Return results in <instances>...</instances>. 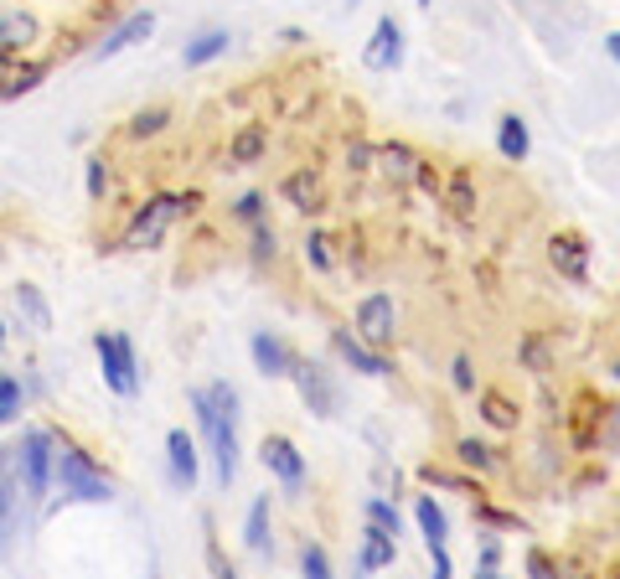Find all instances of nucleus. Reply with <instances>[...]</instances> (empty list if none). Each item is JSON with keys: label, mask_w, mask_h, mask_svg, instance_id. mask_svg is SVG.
Wrapping results in <instances>:
<instances>
[{"label": "nucleus", "mask_w": 620, "mask_h": 579, "mask_svg": "<svg viewBox=\"0 0 620 579\" xmlns=\"http://www.w3.org/2000/svg\"><path fill=\"white\" fill-rule=\"evenodd\" d=\"M192 409L202 435L212 440V461H217V481L233 486L238 476V393L228 378H217L212 388H192Z\"/></svg>", "instance_id": "obj_1"}, {"label": "nucleus", "mask_w": 620, "mask_h": 579, "mask_svg": "<svg viewBox=\"0 0 620 579\" xmlns=\"http://www.w3.org/2000/svg\"><path fill=\"white\" fill-rule=\"evenodd\" d=\"M52 476H57V486H62V497H68V502H109L114 497V481L68 440H62L57 455H52Z\"/></svg>", "instance_id": "obj_2"}, {"label": "nucleus", "mask_w": 620, "mask_h": 579, "mask_svg": "<svg viewBox=\"0 0 620 579\" xmlns=\"http://www.w3.org/2000/svg\"><path fill=\"white\" fill-rule=\"evenodd\" d=\"M93 352H99L104 383L119 393V399H135L140 393V368H135V342L124 331H93Z\"/></svg>", "instance_id": "obj_3"}, {"label": "nucleus", "mask_w": 620, "mask_h": 579, "mask_svg": "<svg viewBox=\"0 0 620 579\" xmlns=\"http://www.w3.org/2000/svg\"><path fill=\"white\" fill-rule=\"evenodd\" d=\"M52 455H57V435L52 430H26L16 461H21V486H26L31 502H42L47 486H52Z\"/></svg>", "instance_id": "obj_4"}, {"label": "nucleus", "mask_w": 620, "mask_h": 579, "mask_svg": "<svg viewBox=\"0 0 620 579\" xmlns=\"http://www.w3.org/2000/svg\"><path fill=\"white\" fill-rule=\"evenodd\" d=\"M197 197H150L135 218H130V228H124V249H155V243L166 238V228H171V218L181 207H192Z\"/></svg>", "instance_id": "obj_5"}, {"label": "nucleus", "mask_w": 620, "mask_h": 579, "mask_svg": "<svg viewBox=\"0 0 620 579\" xmlns=\"http://www.w3.org/2000/svg\"><path fill=\"white\" fill-rule=\"evenodd\" d=\"M285 378H295L305 409L316 414V419H331V414H336V383L326 378L321 362H290V373H285Z\"/></svg>", "instance_id": "obj_6"}, {"label": "nucleus", "mask_w": 620, "mask_h": 579, "mask_svg": "<svg viewBox=\"0 0 620 579\" xmlns=\"http://www.w3.org/2000/svg\"><path fill=\"white\" fill-rule=\"evenodd\" d=\"M398 337V306L393 295H367L357 306V342H372V347H388Z\"/></svg>", "instance_id": "obj_7"}, {"label": "nucleus", "mask_w": 620, "mask_h": 579, "mask_svg": "<svg viewBox=\"0 0 620 579\" xmlns=\"http://www.w3.org/2000/svg\"><path fill=\"white\" fill-rule=\"evenodd\" d=\"M259 461L285 481V486H300L305 481V455L295 450V440L290 435H264L259 440Z\"/></svg>", "instance_id": "obj_8"}, {"label": "nucleus", "mask_w": 620, "mask_h": 579, "mask_svg": "<svg viewBox=\"0 0 620 579\" xmlns=\"http://www.w3.org/2000/svg\"><path fill=\"white\" fill-rule=\"evenodd\" d=\"M367 68L372 73H388V68H398L403 63V26L393 21V16H383L378 26H372V37H367Z\"/></svg>", "instance_id": "obj_9"}, {"label": "nucleus", "mask_w": 620, "mask_h": 579, "mask_svg": "<svg viewBox=\"0 0 620 579\" xmlns=\"http://www.w3.org/2000/svg\"><path fill=\"white\" fill-rule=\"evenodd\" d=\"M548 259H553V269H558V274H569V280H584V274H589V238H584V233H574V228L553 233Z\"/></svg>", "instance_id": "obj_10"}, {"label": "nucleus", "mask_w": 620, "mask_h": 579, "mask_svg": "<svg viewBox=\"0 0 620 579\" xmlns=\"http://www.w3.org/2000/svg\"><path fill=\"white\" fill-rule=\"evenodd\" d=\"M42 37V26H37V16L31 11H0V57H11V52H21V47H31Z\"/></svg>", "instance_id": "obj_11"}, {"label": "nucleus", "mask_w": 620, "mask_h": 579, "mask_svg": "<svg viewBox=\"0 0 620 579\" xmlns=\"http://www.w3.org/2000/svg\"><path fill=\"white\" fill-rule=\"evenodd\" d=\"M155 32V16L150 11H135V16H124L119 26H114V32L99 42V57H119V52H130L135 42H145Z\"/></svg>", "instance_id": "obj_12"}, {"label": "nucleus", "mask_w": 620, "mask_h": 579, "mask_svg": "<svg viewBox=\"0 0 620 579\" xmlns=\"http://www.w3.org/2000/svg\"><path fill=\"white\" fill-rule=\"evenodd\" d=\"M367 166H378L388 181H398V187H403V181H414L419 176V156H414V150L409 145H378V150H372V161Z\"/></svg>", "instance_id": "obj_13"}, {"label": "nucleus", "mask_w": 620, "mask_h": 579, "mask_svg": "<svg viewBox=\"0 0 620 579\" xmlns=\"http://www.w3.org/2000/svg\"><path fill=\"white\" fill-rule=\"evenodd\" d=\"M248 352H254V368L264 373V378H285L290 373V347L279 342V337H269V331H254V342H248Z\"/></svg>", "instance_id": "obj_14"}, {"label": "nucleus", "mask_w": 620, "mask_h": 579, "mask_svg": "<svg viewBox=\"0 0 620 579\" xmlns=\"http://www.w3.org/2000/svg\"><path fill=\"white\" fill-rule=\"evenodd\" d=\"M166 455H171L176 486H186V492H192V486H197V440L186 435V430H171V435H166Z\"/></svg>", "instance_id": "obj_15"}, {"label": "nucleus", "mask_w": 620, "mask_h": 579, "mask_svg": "<svg viewBox=\"0 0 620 579\" xmlns=\"http://www.w3.org/2000/svg\"><path fill=\"white\" fill-rule=\"evenodd\" d=\"M331 342H336V352L347 357L357 373H367V378H388V357H378L367 342H357L352 331H331Z\"/></svg>", "instance_id": "obj_16"}, {"label": "nucleus", "mask_w": 620, "mask_h": 579, "mask_svg": "<svg viewBox=\"0 0 620 579\" xmlns=\"http://www.w3.org/2000/svg\"><path fill=\"white\" fill-rule=\"evenodd\" d=\"M393 559H398V538H388V533H378V528H367V533H362L357 569H362V574H378V569H393Z\"/></svg>", "instance_id": "obj_17"}, {"label": "nucleus", "mask_w": 620, "mask_h": 579, "mask_svg": "<svg viewBox=\"0 0 620 579\" xmlns=\"http://www.w3.org/2000/svg\"><path fill=\"white\" fill-rule=\"evenodd\" d=\"M264 150H269V130L264 125H243L233 135V145H228V166H254Z\"/></svg>", "instance_id": "obj_18"}, {"label": "nucleus", "mask_w": 620, "mask_h": 579, "mask_svg": "<svg viewBox=\"0 0 620 579\" xmlns=\"http://www.w3.org/2000/svg\"><path fill=\"white\" fill-rule=\"evenodd\" d=\"M496 150H502L507 161H527V150H533V140H527L522 114H502V125H496Z\"/></svg>", "instance_id": "obj_19"}, {"label": "nucleus", "mask_w": 620, "mask_h": 579, "mask_svg": "<svg viewBox=\"0 0 620 579\" xmlns=\"http://www.w3.org/2000/svg\"><path fill=\"white\" fill-rule=\"evenodd\" d=\"M223 52H228V32H202V37L186 42L181 63H186V68H207V63H217Z\"/></svg>", "instance_id": "obj_20"}, {"label": "nucleus", "mask_w": 620, "mask_h": 579, "mask_svg": "<svg viewBox=\"0 0 620 579\" xmlns=\"http://www.w3.org/2000/svg\"><path fill=\"white\" fill-rule=\"evenodd\" d=\"M414 517H419V528H424V543H445L450 538V517H445V507L434 502V497H419L414 502Z\"/></svg>", "instance_id": "obj_21"}, {"label": "nucleus", "mask_w": 620, "mask_h": 579, "mask_svg": "<svg viewBox=\"0 0 620 579\" xmlns=\"http://www.w3.org/2000/svg\"><path fill=\"white\" fill-rule=\"evenodd\" d=\"M16 311L26 316L31 331H47V326H52V311H47V300H42L37 285H16Z\"/></svg>", "instance_id": "obj_22"}, {"label": "nucleus", "mask_w": 620, "mask_h": 579, "mask_svg": "<svg viewBox=\"0 0 620 579\" xmlns=\"http://www.w3.org/2000/svg\"><path fill=\"white\" fill-rule=\"evenodd\" d=\"M285 197H290L300 212H321V181L310 176V171H295V176L285 181Z\"/></svg>", "instance_id": "obj_23"}, {"label": "nucleus", "mask_w": 620, "mask_h": 579, "mask_svg": "<svg viewBox=\"0 0 620 579\" xmlns=\"http://www.w3.org/2000/svg\"><path fill=\"white\" fill-rule=\"evenodd\" d=\"M243 543L254 548V554H264V548H269V497H254V507H248Z\"/></svg>", "instance_id": "obj_24"}, {"label": "nucleus", "mask_w": 620, "mask_h": 579, "mask_svg": "<svg viewBox=\"0 0 620 579\" xmlns=\"http://www.w3.org/2000/svg\"><path fill=\"white\" fill-rule=\"evenodd\" d=\"M367 528H378V533L398 538V533H403V517H398V507H393V502L372 497V502H367Z\"/></svg>", "instance_id": "obj_25"}, {"label": "nucleus", "mask_w": 620, "mask_h": 579, "mask_svg": "<svg viewBox=\"0 0 620 579\" xmlns=\"http://www.w3.org/2000/svg\"><path fill=\"white\" fill-rule=\"evenodd\" d=\"M166 119H171V109H140V114L130 119V140H145V135H161V130H166Z\"/></svg>", "instance_id": "obj_26"}, {"label": "nucleus", "mask_w": 620, "mask_h": 579, "mask_svg": "<svg viewBox=\"0 0 620 579\" xmlns=\"http://www.w3.org/2000/svg\"><path fill=\"white\" fill-rule=\"evenodd\" d=\"M455 455H460V466H476V471H491V466H496V450L481 445V440H460Z\"/></svg>", "instance_id": "obj_27"}, {"label": "nucleus", "mask_w": 620, "mask_h": 579, "mask_svg": "<svg viewBox=\"0 0 620 579\" xmlns=\"http://www.w3.org/2000/svg\"><path fill=\"white\" fill-rule=\"evenodd\" d=\"M481 409H486V419L496 424V430H512L517 424V409L502 399V393H481Z\"/></svg>", "instance_id": "obj_28"}, {"label": "nucleus", "mask_w": 620, "mask_h": 579, "mask_svg": "<svg viewBox=\"0 0 620 579\" xmlns=\"http://www.w3.org/2000/svg\"><path fill=\"white\" fill-rule=\"evenodd\" d=\"M300 569H305V579H331V559H326V548H321V543H305Z\"/></svg>", "instance_id": "obj_29"}, {"label": "nucleus", "mask_w": 620, "mask_h": 579, "mask_svg": "<svg viewBox=\"0 0 620 579\" xmlns=\"http://www.w3.org/2000/svg\"><path fill=\"white\" fill-rule=\"evenodd\" d=\"M104 192H109V166H104V156H93V161H88V197L99 202Z\"/></svg>", "instance_id": "obj_30"}, {"label": "nucleus", "mask_w": 620, "mask_h": 579, "mask_svg": "<svg viewBox=\"0 0 620 579\" xmlns=\"http://www.w3.org/2000/svg\"><path fill=\"white\" fill-rule=\"evenodd\" d=\"M305 259L316 264V269H331V243H326V233H310V238H305Z\"/></svg>", "instance_id": "obj_31"}, {"label": "nucleus", "mask_w": 620, "mask_h": 579, "mask_svg": "<svg viewBox=\"0 0 620 579\" xmlns=\"http://www.w3.org/2000/svg\"><path fill=\"white\" fill-rule=\"evenodd\" d=\"M527 579H558V569L543 548H527Z\"/></svg>", "instance_id": "obj_32"}, {"label": "nucleus", "mask_w": 620, "mask_h": 579, "mask_svg": "<svg viewBox=\"0 0 620 579\" xmlns=\"http://www.w3.org/2000/svg\"><path fill=\"white\" fill-rule=\"evenodd\" d=\"M450 207L455 212H471V176H455L450 181Z\"/></svg>", "instance_id": "obj_33"}, {"label": "nucleus", "mask_w": 620, "mask_h": 579, "mask_svg": "<svg viewBox=\"0 0 620 579\" xmlns=\"http://www.w3.org/2000/svg\"><path fill=\"white\" fill-rule=\"evenodd\" d=\"M429 548V564H434V574L429 579H450L455 569H450V554H445V543H424Z\"/></svg>", "instance_id": "obj_34"}, {"label": "nucleus", "mask_w": 620, "mask_h": 579, "mask_svg": "<svg viewBox=\"0 0 620 579\" xmlns=\"http://www.w3.org/2000/svg\"><path fill=\"white\" fill-rule=\"evenodd\" d=\"M238 218H243V223H259V218H264V197H259V192L238 197Z\"/></svg>", "instance_id": "obj_35"}, {"label": "nucleus", "mask_w": 620, "mask_h": 579, "mask_svg": "<svg viewBox=\"0 0 620 579\" xmlns=\"http://www.w3.org/2000/svg\"><path fill=\"white\" fill-rule=\"evenodd\" d=\"M16 404H21V378L0 373V409H16Z\"/></svg>", "instance_id": "obj_36"}, {"label": "nucleus", "mask_w": 620, "mask_h": 579, "mask_svg": "<svg viewBox=\"0 0 620 579\" xmlns=\"http://www.w3.org/2000/svg\"><path fill=\"white\" fill-rule=\"evenodd\" d=\"M450 373H455V388H460V393H471V388H476V373H471V357H455V368H450Z\"/></svg>", "instance_id": "obj_37"}, {"label": "nucleus", "mask_w": 620, "mask_h": 579, "mask_svg": "<svg viewBox=\"0 0 620 579\" xmlns=\"http://www.w3.org/2000/svg\"><path fill=\"white\" fill-rule=\"evenodd\" d=\"M419 476H424V481H429V486H465V481H460V476H450V471H434V466H424V471H419Z\"/></svg>", "instance_id": "obj_38"}, {"label": "nucleus", "mask_w": 620, "mask_h": 579, "mask_svg": "<svg viewBox=\"0 0 620 579\" xmlns=\"http://www.w3.org/2000/svg\"><path fill=\"white\" fill-rule=\"evenodd\" d=\"M496 564H502V543L486 538V548H481V569H496Z\"/></svg>", "instance_id": "obj_39"}, {"label": "nucleus", "mask_w": 620, "mask_h": 579, "mask_svg": "<svg viewBox=\"0 0 620 579\" xmlns=\"http://www.w3.org/2000/svg\"><path fill=\"white\" fill-rule=\"evenodd\" d=\"M6 512H11V497H6V486H0V523H6Z\"/></svg>", "instance_id": "obj_40"}, {"label": "nucleus", "mask_w": 620, "mask_h": 579, "mask_svg": "<svg viewBox=\"0 0 620 579\" xmlns=\"http://www.w3.org/2000/svg\"><path fill=\"white\" fill-rule=\"evenodd\" d=\"M217 579H238V569L233 564H217Z\"/></svg>", "instance_id": "obj_41"}, {"label": "nucleus", "mask_w": 620, "mask_h": 579, "mask_svg": "<svg viewBox=\"0 0 620 579\" xmlns=\"http://www.w3.org/2000/svg\"><path fill=\"white\" fill-rule=\"evenodd\" d=\"M476 579H507L502 569H476Z\"/></svg>", "instance_id": "obj_42"}, {"label": "nucleus", "mask_w": 620, "mask_h": 579, "mask_svg": "<svg viewBox=\"0 0 620 579\" xmlns=\"http://www.w3.org/2000/svg\"><path fill=\"white\" fill-rule=\"evenodd\" d=\"M16 419V409H0V424H11Z\"/></svg>", "instance_id": "obj_43"}, {"label": "nucleus", "mask_w": 620, "mask_h": 579, "mask_svg": "<svg viewBox=\"0 0 620 579\" xmlns=\"http://www.w3.org/2000/svg\"><path fill=\"white\" fill-rule=\"evenodd\" d=\"M0 347H6V321H0Z\"/></svg>", "instance_id": "obj_44"}, {"label": "nucleus", "mask_w": 620, "mask_h": 579, "mask_svg": "<svg viewBox=\"0 0 620 579\" xmlns=\"http://www.w3.org/2000/svg\"><path fill=\"white\" fill-rule=\"evenodd\" d=\"M419 6H429V0H419Z\"/></svg>", "instance_id": "obj_45"}]
</instances>
